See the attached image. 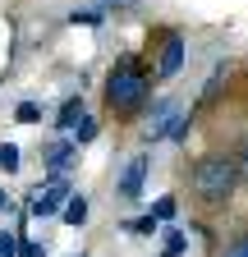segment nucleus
<instances>
[{"label": "nucleus", "instance_id": "f257e3e1", "mask_svg": "<svg viewBox=\"0 0 248 257\" xmlns=\"http://www.w3.org/2000/svg\"><path fill=\"white\" fill-rule=\"evenodd\" d=\"M106 110L119 115V119H138L143 106H147V96H152V69H147V60L134 55V51H124L110 60V69H106Z\"/></svg>", "mask_w": 248, "mask_h": 257}, {"label": "nucleus", "instance_id": "f03ea898", "mask_svg": "<svg viewBox=\"0 0 248 257\" xmlns=\"http://www.w3.org/2000/svg\"><path fill=\"white\" fill-rule=\"evenodd\" d=\"M189 188H193V202L216 211V207H225L234 198V188H239V166H234V152H207L193 161V170H189Z\"/></svg>", "mask_w": 248, "mask_h": 257}, {"label": "nucleus", "instance_id": "7ed1b4c3", "mask_svg": "<svg viewBox=\"0 0 248 257\" xmlns=\"http://www.w3.org/2000/svg\"><path fill=\"white\" fill-rule=\"evenodd\" d=\"M184 69V37L175 28L161 32V60H157V78H175Z\"/></svg>", "mask_w": 248, "mask_h": 257}, {"label": "nucleus", "instance_id": "20e7f679", "mask_svg": "<svg viewBox=\"0 0 248 257\" xmlns=\"http://www.w3.org/2000/svg\"><path fill=\"white\" fill-rule=\"evenodd\" d=\"M147 170H152V156L143 152V156H134L129 166H124V175H119V198H143V188H147Z\"/></svg>", "mask_w": 248, "mask_h": 257}, {"label": "nucleus", "instance_id": "39448f33", "mask_svg": "<svg viewBox=\"0 0 248 257\" xmlns=\"http://www.w3.org/2000/svg\"><path fill=\"white\" fill-rule=\"evenodd\" d=\"M69 193H74V184H69L65 175H55V179L46 184V193H37V198H33V207H28V211H33V216H51V211L65 207Z\"/></svg>", "mask_w": 248, "mask_h": 257}, {"label": "nucleus", "instance_id": "423d86ee", "mask_svg": "<svg viewBox=\"0 0 248 257\" xmlns=\"http://www.w3.org/2000/svg\"><path fill=\"white\" fill-rule=\"evenodd\" d=\"M175 115H179V101H175V96H161V101L152 106L147 138H152V143H157V138H166V134H170V124H175Z\"/></svg>", "mask_w": 248, "mask_h": 257}, {"label": "nucleus", "instance_id": "0eeeda50", "mask_svg": "<svg viewBox=\"0 0 248 257\" xmlns=\"http://www.w3.org/2000/svg\"><path fill=\"white\" fill-rule=\"evenodd\" d=\"M74 161H78V143H51L46 156H42V166H46L51 175H65Z\"/></svg>", "mask_w": 248, "mask_h": 257}, {"label": "nucleus", "instance_id": "6e6552de", "mask_svg": "<svg viewBox=\"0 0 248 257\" xmlns=\"http://www.w3.org/2000/svg\"><path fill=\"white\" fill-rule=\"evenodd\" d=\"M60 216H65V225H74V230H78V225L87 220V198H83V193H69L65 207H60Z\"/></svg>", "mask_w": 248, "mask_h": 257}, {"label": "nucleus", "instance_id": "1a4fd4ad", "mask_svg": "<svg viewBox=\"0 0 248 257\" xmlns=\"http://www.w3.org/2000/svg\"><path fill=\"white\" fill-rule=\"evenodd\" d=\"M83 115H87V110H83V96H69V101H65V106H60V115H55V124H60V128H65V134H69V128H74V124H78Z\"/></svg>", "mask_w": 248, "mask_h": 257}, {"label": "nucleus", "instance_id": "9d476101", "mask_svg": "<svg viewBox=\"0 0 248 257\" xmlns=\"http://www.w3.org/2000/svg\"><path fill=\"white\" fill-rule=\"evenodd\" d=\"M184 248H189V234H184L179 225H170V220H166V248H161V257H179Z\"/></svg>", "mask_w": 248, "mask_h": 257}, {"label": "nucleus", "instance_id": "9b49d317", "mask_svg": "<svg viewBox=\"0 0 248 257\" xmlns=\"http://www.w3.org/2000/svg\"><path fill=\"white\" fill-rule=\"evenodd\" d=\"M175 211H179V207H175V198H157V202H152V211H147V216L157 220V225H166V220H175Z\"/></svg>", "mask_w": 248, "mask_h": 257}, {"label": "nucleus", "instance_id": "f8f14e48", "mask_svg": "<svg viewBox=\"0 0 248 257\" xmlns=\"http://www.w3.org/2000/svg\"><path fill=\"white\" fill-rule=\"evenodd\" d=\"M19 161H23V156H19V147H14V143H0V170L14 175V170H19Z\"/></svg>", "mask_w": 248, "mask_h": 257}, {"label": "nucleus", "instance_id": "ddd939ff", "mask_svg": "<svg viewBox=\"0 0 248 257\" xmlns=\"http://www.w3.org/2000/svg\"><path fill=\"white\" fill-rule=\"evenodd\" d=\"M42 115H46V110H42L37 101H19V110H14V119H19V124H37Z\"/></svg>", "mask_w": 248, "mask_h": 257}, {"label": "nucleus", "instance_id": "4468645a", "mask_svg": "<svg viewBox=\"0 0 248 257\" xmlns=\"http://www.w3.org/2000/svg\"><path fill=\"white\" fill-rule=\"evenodd\" d=\"M124 230H129V234H157L161 225L152 220V216H138V220H124Z\"/></svg>", "mask_w": 248, "mask_h": 257}, {"label": "nucleus", "instance_id": "2eb2a0df", "mask_svg": "<svg viewBox=\"0 0 248 257\" xmlns=\"http://www.w3.org/2000/svg\"><path fill=\"white\" fill-rule=\"evenodd\" d=\"M221 83H225V64H216V69H211V78H207V87H202V101H211V96L221 92Z\"/></svg>", "mask_w": 248, "mask_h": 257}, {"label": "nucleus", "instance_id": "dca6fc26", "mask_svg": "<svg viewBox=\"0 0 248 257\" xmlns=\"http://www.w3.org/2000/svg\"><path fill=\"white\" fill-rule=\"evenodd\" d=\"M216 257H248V234H234L221 252H216Z\"/></svg>", "mask_w": 248, "mask_h": 257}, {"label": "nucleus", "instance_id": "f3484780", "mask_svg": "<svg viewBox=\"0 0 248 257\" xmlns=\"http://www.w3.org/2000/svg\"><path fill=\"white\" fill-rule=\"evenodd\" d=\"M74 134H78L74 143H92V138H97V119H87V115H83V119L74 124Z\"/></svg>", "mask_w": 248, "mask_h": 257}, {"label": "nucleus", "instance_id": "a211bd4d", "mask_svg": "<svg viewBox=\"0 0 248 257\" xmlns=\"http://www.w3.org/2000/svg\"><path fill=\"white\" fill-rule=\"evenodd\" d=\"M0 257H19V234L0 230Z\"/></svg>", "mask_w": 248, "mask_h": 257}, {"label": "nucleus", "instance_id": "6ab92c4d", "mask_svg": "<svg viewBox=\"0 0 248 257\" xmlns=\"http://www.w3.org/2000/svg\"><path fill=\"white\" fill-rule=\"evenodd\" d=\"M69 23H101V10H74Z\"/></svg>", "mask_w": 248, "mask_h": 257}, {"label": "nucleus", "instance_id": "aec40b11", "mask_svg": "<svg viewBox=\"0 0 248 257\" xmlns=\"http://www.w3.org/2000/svg\"><path fill=\"white\" fill-rule=\"evenodd\" d=\"M19 257H46V248H42V243H28V239H19Z\"/></svg>", "mask_w": 248, "mask_h": 257}, {"label": "nucleus", "instance_id": "412c9836", "mask_svg": "<svg viewBox=\"0 0 248 257\" xmlns=\"http://www.w3.org/2000/svg\"><path fill=\"white\" fill-rule=\"evenodd\" d=\"M234 166H239V179H248V143L234 152Z\"/></svg>", "mask_w": 248, "mask_h": 257}, {"label": "nucleus", "instance_id": "4be33fe9", "mask_svg": "<svg viewBox=\"0 0 248 257\" xmlns=\"http://www.w3.org/2000/svg\"><path fill=\"white\" fill-rule=\"evenodd\" d=\"M14 207V198H10V193H0V211H10Z\"/></svg>", "mask_w": 248, "mask_h": 257}, {"label": "nucleus", "instance_id": "5701e85b", "mask_svg": "<svg viewBox=\"0 0 248 257\" xmlns=\"http://www.w3.org/2000/svg\"><path fill=\"white\" fill-rule=\"evenodd\" d=\"M78 257H87V252H78Z\"/></svg>", "mask_w": 248, "mask_h": 257}]
</instances>
